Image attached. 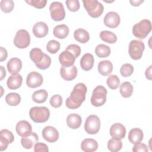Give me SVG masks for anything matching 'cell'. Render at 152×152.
Returning a JSON list of instances; mask_svg holds the SVG:
<instances>
[{"label": "cell", "instance_id": "cell-1", "mask_svg": "<svg viewBox=\"0 0 152 152\" xmlns=\"http://www.w3.org/2000/svg\"><path fill=\"white\" fill-rule=\"evenodd\" d=\"M87 90V87L84 83L77 84L71 93L70 96L66 100V107L71 109L78 108L86 99Z\"/></svg>", "mask_w": 152, "mask_h": 152}, {"label": "cell", "instance_id": "cell-2", "mask_svg": "<svg viewBox=\"0 0 152 152\" xmlns=\"http://www.w3.org/2000/svg\"><path fill=\"white\" fill-rule=\"evenodd\" d=\"M29 115L33 122L36 123H43L49 119L50 111L45 106H35L30 109Z\"/></svg>", "mask_w": 152, "mask_h": 152}, {"label": "cell", "instance_id": "cell-3", "mask_svg": "<svg viewBox=\"0 0 152 152\" xmlns=\"http://www.w3.org/2000/svg\"><path fill=\"white\" fill-rule=\"evenodd\" d=\"M151 30V23L149 20L144 19L135 24L132 27V33L136 37L143 39Z\"/></svg>", "mask_w": 152, "mask_h": 152}, {"label": "cell", "instance_id": "cell-4", "mask_svg": "<svg viewBox=\"0 0 152 152\" xmlns=\"http://www.w3.org/2000/svg\"><path fill=\"white\" fill-rule=\"evenodd\" d=\"M83 5L88 14L92 18H98L103 13L104 7L97 0H83Z\"/></svg>", "mask_w": 152, "mask_h": 152}, {"label": "cell", "instance_id": "cell-5", "mask_svg": "<svg viewBox=\"0 0 152 152\" xmlns=\"http://www.w3.org/2000/svg\"><path fill=\"white\" fill-rule=\"evenodd\" d=\"M107 91L103 86H97L93 91L91 97V103L93 106L99 107L103 106L106 101Z\"/></svg>", "mask_w": 152, "mask_h": 152}, {"label": "cell", "instance_id": "cell-6", "mask_svg": "<svg viewBox=\"0 0 152 152\" xmlns=\"http://www.w3.org/2000/svg\"><path fill=\"white\" fill-rule=\"evenodd\" d=\"M145 49L144 43L140 40H132L129 45L128 52L130 57L134 60L141 58Z\"/></svg>", "mask_w": 152, "mask_h": 152}, {"label": "cell", "instance_id": "cell-7", "mask_svg": "<svg viewBox=\"0 0 152 152\" xmlns=\"http://www.w3.org/2000/svg\"><path fill=\"white\" fill-rule=\"evenodd\" d=\"M30 43V36L28 32L24 29L17 31L14 38V44L20 49H24L28 47Z\"/></svg>", "mask_w": 152, "mask_h": 152}, {"label": "cell", "instance_id": "cell-8", "mask_svg": "<svg viewBox=\"0 0 152 152\" xmlns=\"http://www.w3.org/2000/svg\"><path fill=\"white\" fill-rule=\"evenodd\" d=\"M100 128V121L99 118L95 115H89L84 124V129L88 134H97Z\"/></svg>", "mask_w": 152, "mask_h": 152}, {"label": "cell", "instance_id": "cell-9", "mask_svg": "<svg viewBox=\"0 0 152 152\" xmlns=\"http://www.w3.org/2000/svg\"><path fill=\"white\" fill-rule=\"evenodd\" d=\"M49 10L51 18L54 21H62L65 17V12L63 4L60 2L55 1L51 3L49 7Z\"/></svg>", "mask_w": 152, "mask_h": 152}, {"label": "cell", "instance_id": "cell-10", "mask_svg": "<svg viewBox=\"0 0 152 152\" xmlns=\"http://www.w3.org/2000/svg\"><path fill=\"white\" fill-rule=\"evenodd\" d=\"M43 81L42 75L37 72L33 71L30 72L27 77L26 84L30 88H36L40 87Z\"/></svg>", "mask_w": 152, "mask_h": 152}, {"label": "cell", "instance_id": "cell-11", "mask_svg": "<svg viewBox=\"0 0 152 152\" xmlns=\"http://www.w3.org/2000/svg\"><path fill=\"white\" fill-rule=\"evenodd\" d=\"M43 138L49 142H55L59 138L58 130L52 126H48L43 128L42 132Z\"/></svg>", "mask_w": 152, "mask_h": 152}, {"label": "cell", "instance_id": "cell-12", "mask_svg": "<svg viewBox=\"0 0 152 152\" xmlns=\"http://www.w3.org/2000/svg\"><path fill=\"white\" fill-rule=\"evenodd\" d=\"M120 17L118 13L113 11L107 12L104 17L103 22L105 26L109 28H116L120 23Z\"/></svg>", "mask_w": 152, "mask_h": 152}, {"label": "cell", "instance_id": "cell-13", "mask_svg": "<svg viewBox=\"0 0 152 152\" xmlns=\"http://www.w3.org/2000/svg\"><path fill=\"white\" fill-rule=\"evenodd\" d=\"M76 58L69 51L64 50L59 56V61L63 67H69L74 65Z\"/></svg>", "mask_w": 152, "mask_h": 152}, {"label": "cell", "instance_id": "cell-14", "mask_svg": "<svg viewBox=\"0 0 152 152\" xmlns=\"http://www.w3.org/2000/svg\"><path fill=\"white\" fill-rule=\"evenodd\" d=\"M126 129L121 123L113 124L110 128V135L113 138L122 140L125 137Z\"/></svg>", "mask_w": 152, "mask_h": 152}, {"label": "cell", "instance_id": "cell-15", "mask_svg": "<svg viewBox=\"0 0 152 152\" xmlns=\"http://www.w3.org/2000/svg\"><path fill=\"white\" fill-rule=\"evenodd\" d=\"M16 132L20 137H26L31 133L32 127L30 124L25 120L17 122L16 125Z\"/></svg>", "mask_w": 152, "mask_h": 152}, {"label": "cell", "instance_id": "cell-16", "mask_svg": "<svg viewBox=\"0 0 152 152\" xmlns=\"http://www.w3.org/2000/svg\"><path fill=\"white\" fill-rule=\"evenodd\" d=\"M61 77L66 81H71L75 79L77 75V68L75 65L66 68L62 66L60 69Z\"/></svg>", "mask_w": 152, "mask_h": 152}, {"label": "cell", "instance_id": "cell-17", "mask_svg": "<svg viewBox=\"0 0 152 152\" xmlns=\"http://www.w3.org/2000/svg\"><path fill=\"white\" fill-rule=\"evenodd\" d=\"M33 33L34 35L38 38L45 37L49 31L48 25L43 21L37 22L33 27Z\"/></svg>", "mask_w": 152, "mask_h": 152}, {"label": "cell", "instance_id": "cell-18", "mask_svg": "<svg viewBox=\"0 0 152 152\" xmlns=\"http://www.w3.org/2000/svg\"><path fill=\"white\" fill-rule=\"evenodd\" d=\"M39 138L36 132H31L27 136L23 137L21 139V144L26 149H30L39 141Z\"/></svg>", "mask_w": 152, "mask_h": 152}, {"label": "cell", "instance_id": "cell-19", "mask_svg": "<svg viewBox=\"0 0 152 152\" xmlns=\"http://www.w3.org/2000/svg\"><path fill=\"white\" fill-rule=\"evenodd\" d=\"M23 78L19 74H13L10 75L7 81V85L10 90H16L20 88L22 84Z\"/></svg>", "mask_w": 152, "mask_h": 152}, {"label": "cell", "instance_id": "cell-20", "mask_svg": "<svg viewBox=\"0 0 152 152\" xmlns=\"http://www.w3.org/2000/svg\"><path fill=\"white\" fill-rule=\"evenodd\" d=\"M22 68V62L18 58L10 59L7 63V69L12 74H17Z\"/></svg>", "mask_w": 152, "mask_h": 152}, {"label": "cell", "instance_id": "cell-21", "mask_svg": "<svg viewBox=\"0 0 152 152\" xmlns=\"http://www.w3.org/2000/svg\"><path fill=\"white\" fill-rule=\"evenodd\" d=\"M144 137L142 131L138 128H135L131 129L128 134V140L132 144L141 142Z\"/></svg>", "mask_w": 152, "mask_h": 152}, {"label": "cell", "instance_id": "cell-22", "mask_svg": "<svg viewBox=\"0 0 152 152\" xmlns=\"http://www.w3.org/2000/svg\"><path fill=\"white\" fill-rule=\"evenodd\" d=\"M81 148L86 152H93L97 150L98 143L92 138H86L81 144Z\"/></svg>", "mask_w": 152, "mask_h": 152}, {"label": "cell", "instance_id": "cell-23", "mask_svg": "<svg viewBox=\"0 0 152 152\" xmlns=\"http://www.w3.org/2000/svg\"><path fill=\"white\" fill-rule=\"evenodd\" d=\"M94 57L89 53H85L80 60V65L81 68L84 71L90 70L94 65Z\"/></svg>", "mask_w": 152, "mask_h": 152}, {"label": "cell", "instance_id": "cell-24", "mask_svg": "<svg viewBox=\"0 0 152 152\" xmlns=\"http://www.w3.org/2000/svg\"><path fill=\"white\" fill-rule=\"evenodd\" d=\"M82 119L81 116L77 113L69 114L66 118V124L71 129H77L81 124Z\"/></svg>", "mask_w": 152, "mask_h": 152}, {"label": "cell", "instance_id": "cell-25", "mask_svg": "<svg viewBox=\"0 0 152 152\" xmlns=\"http://www.w3.org/2000/svg\"><path fill=\"white\" fill-rule=\"evenodd\" d=\"M99 72L103 76H106L112 73L113 70V64L108 60L100 61L97 66Z\"/></svg>", "mask_w": 152, "mask_h": 152}, {"label": "cell", "instance_id": "cell-26", "mask_svg": "<svg viewBox=\"0 0 152 152\" xmlns=\"http://www.w3.org/2000/svg\"><path fill=\"white\" fill-rule=\"evenodd\" d=\"M53 33L58 39H65L69 34V28L66 24L58 25L54 27Z\"/></svg>", "mask_w": 152, "mask_h": 152}, {"label": "cell", "instance_id": "cell-27", "mask_svg": "<svg viewBox=\"0 0 152 152\" xmlns=\"http://www.w3.org/2000/svg\"><path fill=\"white\" fill-rule=\"evenodd\" d=\"M74 39L81 43H86L90 39L88 32L83 28H78L74 32Z\"/></svg>", "mask_w": 152, "mask_h": 152}, {"label": "cell", "instance_id": "cell-28", "mask_svg": "<svg viewBox=\"0 0 152 152\" xmlns=\"http://www.w3.org/2000/svg\"><path fill=\"white\" fill-rule=\"evenodd\" d=\"M134 88L132 85L128 81L122 83L120 86V94L124 98H128L132 96Z\"/></svg>", "mask_w": 152, "mask_h": 152}, {"label": "cell", "instance_id": "cell-29", "mask_svg": "<svg viewBox=\"0 0 152 152\" xmlns=\"http://www.w3.org/2000/svg\"><path fill=\"white\" fill-rule=\"evenodd\" d=\"M48 97V93L47 91L44 89L37 90L32 94L33 100L37 103H43L45 102Z\"/></svg>", "mask_w": 152, "mask_h": 152}, {"label": "cell", "instance_id": "cell-30", "mask_svg": "<svg viewBox=\"0 0 152 152\" xmlns=\"http://www.w3.org/2000/svg\"><path fill=\"white\" fill-rule=\"evenodd\" d=\"M100 39L107 43L113 44L117 41L116 35L112 31L107 30L102 31L100 33Z\"/></svg>", "mask_w": 152, "mask_h": 152}, {"label": "cell", "instance_id": "cell-31", "mask_svg": "<svg viewBox=\"0 0 152 152\" xmlns=\"http://www.w3.org/2000/svg\"><path fill=\"white\" fill-rule=\"evenodd\" d=\"M95 53L96 55L100 58H106L110 54V48L107 45L100 44L96 46Z\"/></svg>", "mask_w": 152, "mask_h": 152}, {"label": "cell", "instance_id": "cell-32", "mask_svg": "<svg viewBox=\"0 0 152 152\" xmlns=\"http://www.w3.org/2000/svg\"><path fill=\"white\" fill-rule=\"evenodd\" d=\"M44 55L45 53L39 48H33L30 52V58L35 64L42 61Z\"/></svg>", "mask_w": 152, "mask_h": 152}, {"label": "cell", "instance_id": "cell-33", "mask_svg": "<svg viewBox=\"0 0 152 152\" xmlns=\"http://www.w3.org/2000/svg\"><path fill=\"white\" fill-rule=\"evenodd\" d=\"M122 147V142L121 140L113 138L107 142V148L110 151L117 152L121 150Z\"/></svg>", "mask_w": 152, "mask_h": 152}, {"label": "cell", "instance_id": "cell-34", "mask_svg": "<svg viewBox=\"0 0 152 152\" xmlns=\"http://www.w3.org/2000/svg\"><path fill=\"white\" fill-rule=\"evenodd\" d=\"M5 101L10 106H17L21 102V97L18 93H10L6 96Z\"/></svg>", "mask_w": 152, "mask_h": 152}, {"label": "cell", "instance_id": "cell-35", "mask_svg": "<svg viewBox=\"0 0 152 152\" xmlns=\"http://www.w3.org/2000/svg\"><path fill=\"white\" fill-rule=\"evenodd\" d=\"M106 83L110 89L115 90L118 88L120 84V80L116 75H110L107 78Z\"/></svg>", "mask_w": 152, "mask_h": 152}, {"label": "cell", "instance_id": "cell-36", "mask_svg": "<svg viewBox=\"0 0 152 152\" xmlns=\"http://www.w3.org/2000/svg\"><path fill=\"white\" fill-rule=\"evenodd\" d=\"M1 10L5 13L11 12L14 8V2L12 0H2L0 2Z\"/></svg>", "mask_w": 152, "mask_h": 152}, {"label": "cell", "instance_id": "cell-37", "mask_svg": "<svg viewBox=\"0 0 152 152\" xmlns=\"http://www.w3.org/2000/svg\"><path fill=\"white\" fill-rule=\"evenodd\" d=\"M60 43L55 40H50L46 45L47 50L51 54L56 53L60 49Z\"/></svg>", "mask_w": 152, "mask_h": 152}, {"label": "cell", "instance_id": "cell-38", "mask_svg": "<svg viewBox=\"0 0 152 152\" xmlns=\"http://www.w3.org/2000/svg\"><path fill=\"white\" fill-rule=\"evenodd\" d=\"M134 72V67L130 64H124L120 69L121 74L124 77H129Z\"/></svg>", "mask_w": 152, "mask_h": 152}, {"label": "cell", "instance_id": "cell-39", "mask_svg": "<svg viewBox=\"0 0 152 152\" xmlns=\"http://www.w3.org/2000/svg\"><path fill=\"white\" fill-rule=\"evenodd\" d=\"M51 62L52 61H51L50 57L48 55H46V53H45L44 57L42 61L35 65L40 69H46L50 66L51 64Z\"/></svg>", "mask_w": 152, "mask_h": 152}, {"label": "cell", "instance_id": "cell-40", "mask_svg": "<svg viewBox=\"0 0 152 152\" xmlns=\"http://www.w3.org/2000/svg\"><path fill=\"white\" fill-rule=\"evenodd\" d=\"M65 4L68 9L72 12L77 11L80 7V2L78 0H66Z\"/></svg>", "mask_w": 152, "mask_h": 152}, {"label": "cell", "instance_id": "cell-41", "mask_svg": "<svg viewBox=\"0 0 152 152\" xmlns=\"http://www.w3.org/2000/svg\"><path fill=\"white\" fill-rule=\"evenodd\" d=\"M49 102L53 107L58 108L62 104V98L59 94H55L51 97Z\"/></svg>", "mask_w": 152, "mask_h": 152}, {"label": "cell", "instance_id": "cell-42", "mask_svg": "<svg viewBox=\"0 0 152 152\" xmlns=\"http://www.w3.org/2000/svg\"><path fill=\"white\" fill-rule=\"evenodd\" d=\"M26 2L28 4L36 8H44L47 3L46 0H28L26 1Z\"/></svg>", "mask_w": 152, "mask_h": 152}, {"label": "cell", "instance_id": "cell-43", "mask_svg": "<svg viewBox=\"0 0 152 152\" xmlns=\"http://www.w3.org/2000/svg\"><path fill=\"white\" fill-rule=\"evenodd\" d=\"M0 137L6 139L10 144L12 143L14 140V137L12 132L7 129H3L0 131Z\"/></svg>", "mask_w": 152, "mask_h": 152}, {"label": "cell", "instance_id": "cell-44", "mask_svg": "<svg viewBox=\"0 0 152 152\" xmlns=\"http://www.w3.org/2000/svg\"><path fill=\"white\" fill-rule=\"evenodd\" d=\"M65 50L72 53L76 58H78L81 53V48L78 45L75 44L68 45Z\"/></svg>", "mask_w": 152, "mask_h": 152}, {"label": "cell", "instance_id": "cell-45", "mask_svg": "<svg viewBox=\"0 0 152 152\" xmlns=\"http://www.w3.org/2000/svg\"><path fill=\"white\" fill-rule=\"evenodd\" d=\"M148 151V146L146 144L141 142L134 144V145L132 148V151L134 152H146Z\"/></svg>", "mask_w": 152, "mask_h": 152}, {"label": "cell", "instance_id": "cell-46", "mask_svg": "<svg viewBox=\"0 0 152 152\" xmlns=\"http://www.w3.org/2000/svg\"><path fill=\"white\" fill-rule=\"evenodd\" d=\"M35 152H48L49 148L46 144L42 142H36L34 145Z\"/></svg>", "mask_w": 152, "mask_h": 152}, {"label": "cell", "instance_id": "cell-47", "mask_svg": "<svg viewBox=\"0 0 152 152\" xmlns=\"http://www.w3.org/2000/svg\"><path fill=\"white\" fill-rule=\"evenodd\" d=\"M9 144V142L6 139L0 137V151H2L6 150Z\"/></svg>", "mask_w": 152, "mask_h": 152}, {"label": "cell", "instance_id": "cell-48", "mask_svg": "<svg viewBox=\"0 0 152 152\" xmlns=\"http://www.w3.org/2000/svg\"><path fill=\"white\" fill-rule=\"evenodd\" d=\"M8 56V53L7 50L3 48V47H0V61L3 62L7 58Z\"/></svg>", "mask_w": 152, "mask_h": 152}, {"label": "cell", "instance_id": "cell-49", "mask_svg": "<svg viewBox=\"0 0 152 152\" xmlns=\"http://www.w3.org/2000/svg\"><path fill=\"white\" fill-rule=\"evenodd\" d=\"M151 68H152V65H150L145 70V77L149 80H151L152 79V75H151Z\"/></svg>", "mask_w": 152, "mask_h": 152}, {"label": "cell", "instance_id": "cell-50", "mask_svg": "<svg viewBox=\"0 0 152 152\" xmlns=\"http://www.w3.org/2000/svg\"><path fill=\"white\" fill-rule=\"evenodd\" d=\"M144 2L143 0H138V1H129L130 4L132 5V6H135V7H137L139 6L141 3H142Z\"/></svg>", "mask_w": 152, "mask_h": 152}, {"label": "cell", "instance_id": "cell-51", "mask_svg": "<svg viewBox=\"0 0 152 152\" xmlns=\"http://www.w3.org/2000/svg\"><path fill=\"white\" fill-rule=\"evenodd\" d=\"M1 80H2L6 75V71L3 66H1Z\"/></svg>", "mask_w": 152, "mask_h": 152}]
</instances>
